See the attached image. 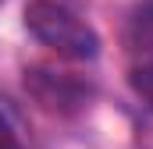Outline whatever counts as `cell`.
Here are the masks:
<instances>
[{"label": "cell", "instance_id": "1", "mask_svg": "<svg viewBox=\"0 0 153 149\" xmlns=\"http://www.w3.org/2000/svg\"><path fill=\"white\" fill-rule=\"evenodd\" d=\"M25 29L43 46H50L53 53L71 57V60H93L100 53V36L75 11H68L57 0H29L25 4Z\"/></svg>", "mask_w": 153, "mask_h": 149}, {"label": "cell", "instance_id": "2", "mask_svg": "<svg viewBox=\"0 0 153 149\" xmlns=\"http://www.w3.org/2000/svg\"><path fill=\"white\" fill-rule=\"evenodd\" d=\"M25 89H29V96H32L46 114H57V117L78 114L89 103V96H93V89H89L82 78L64 74V71H46V68L25 71Z\"/></svg>", "mask_w": 153, "mask_h": 149}, {"label": "cell", "instance_id": "3", "mask_svg": "<svg viewBox=\"0 0 153 149\" xmlns=\"http://www.w3.org/2000/svg\"><path fill=\"white\" fill-rule=\"evenodd\" d=\"M132 43L139 46V50H150L153 53V0L150 4H143L139 11H135V18H132Z\"/></svg>", "mask_w": 153, "mask_h": 149}, {"label": "cell", "instance_id": "4", "mask_svg": "<svg viewBox=\"0 0 153 149\" xmlns=\"http://www.w3.org/2000/svg\"><path fill=\"white\" fill-rule=\"evenodd\" d=\"M128 82H132L135 96H139V100H143V103L153 110V60H150V64H139V68H132Z\"/></svg>", "mask_w": 153, "mask_h": 149}, {"label": "cell", "instance_id": "5", "mask_svg": "<svg viewBox=\"0 0 153 149\" xmlns=\"http://www.w3.org/2000/svg\"><path fill=\"white\" fill-rule=\"evenodd\" d=\"M0 149H18V139H14V131L4 117H0Z\"/></svg>", "mask_w": 153, "mask_h": 149}]
</instances>
